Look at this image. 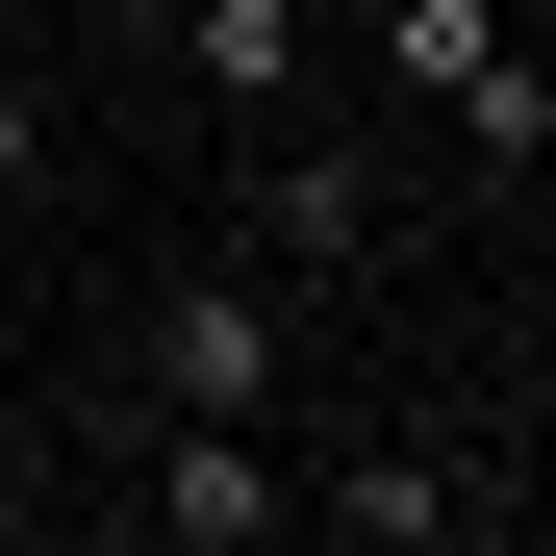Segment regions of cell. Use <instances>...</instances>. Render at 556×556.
Wrapping results in <instances>:
<instances>
[{
	"label": "cell",
	"mask_w": 556,
	"mask_h": 556,
	"mask_svg": "<svg viewBox=\"0 0 556 556\" xmlns=\"http://www.w3.org/2000/svg\"><path fill=\"white\" fill-rule=\"evenodd\" d=\"M177 76L278 152V127H304V0H177Z\"/></svg>",
	"instance_id": "5b68a950"
},
{
	"label": "cell",
	"mask_w": 556,
	"mask_h": 556,
	"mask_svg": "<svg viewBox=\"0 0 556 556\" xmlns=\"http://www.w3.org/2000/svg\"><path fill=\"white\" fill-rule=\"evenodd\" d=\"M455 506H481V481H455L430 430H380V455L329 481V556H455Z\"/></svg>",
	"instance_id": "8992f818"
},
{
	"label": "cell",
	"mask_w": 556,
	"mask_h": 556,
	"mask_svg": "<svg viewBox=\"0 0 556 556\" xmlns=\"http://www.w3.org/2000/svg\"><path fill=\"white\" fill-rule=\"evenodd\" d=\"M455 556H556V531H531V506H455Z\"/></svg>",
	"instance_id": "52a82bcc"
},
{
	"label": "cell",
	"mask_w": 556,
	"mask_h": 556,
	"mask_svg": "<svg viewBox=\"0 0 556 556\" xmlns=\"http://www.w3.org/2000/svg\"><path fill=\"white\" fill-rule=\"evenodd\" d=\"M228 253H253V278H304V304H329V278H380V152H329V127H304V152H253V177H228Z\"/></svg>",
	"instance_id": "3957f363"
},
{
	"label": "cell",
	"mask_w": 556,
	"mask_h": 556,
	"mask_svg": "<svg viewBox=\"0 0 556 556\" xmlns=\"http://www.w3.org/2000/svg\"><path fill=\"white\" fill-rule=\"evenodd\" d=\"M380 76H405V102L481 152V177H531V152H556V76H531L506 0H380Z\"/></svg>",
	"instance_id": "7a4b0ae2"
},
{
	"label": "cell",
	"mask_w": 556,
	"mask_h": 556,
	"mask_svg": "<svg viewBox=\"0 0 556 556\" xmlns=\"http://www.w3.org/2000/svg\"><path fill=\"white\" fill-rule=\"evenodd\" d=\"M127 405H152V430H278V405H304V329H278V278H253V253H177V278H152Z\"/></svg>",
	"instance_id": "6da1fadb"
},
{
	"label": "cell",
	"mask_w": 556,
	"mask_h": 556,
	"mask_svg": "<svg viewBox=\"0 0 556 556\" xmlns=\"http://www.w3.org/2000/svg\"><path fill=\"white\" fill-rule=\"evenodd\" d=\"M152 556H304L278 531V430H152Z\"/></svg>",
	"instance_id": "277c9868"
},
{
	"label": "cell",
	"mask_w": 556,
	"mask_h": 556,
	"mask_svg": "<svg viewBox=\"0 0 556 556\" xmlns=\"http://www.w3.org/2000/svg\"><path fill=\"white\" fill-rule=\"evenodd\" d=\"M26 26H127V0H26Z\"/></svg>",
	"instance_id": "ba28073f"
}]
</instances>
